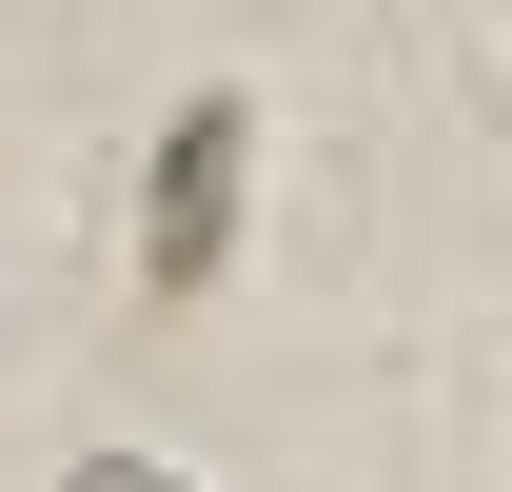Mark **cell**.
Instances as JSON below:
<instances>
[{
	"label": "cell",
	"mask_w": 512,
	"mask_h": 492,
	"mask_svg": "<svg viewBox=\"0 0 512 492\" xmlns=\"http://www.w3.org/2000/svg\"><path fill=\"white\" fill-rule=\"evenodd\" d=\"M237 178H256V119H237V99H178L158 197H138V276H158V296H197V276L237 256Z\"/></svg>",
	"instance_id": "cell-1"
},
{
	"label": "cell",
	"mask_w": 512,
	"mask_h": 492,
	"mask_svg": "<svg viewBox=\"0 0 512 492\" xmlns=\"http://www.w3.org/2000/svg\"><path fill=\"white\" fill-rule=\"evenodd\" d=\"M79 492H197V473H158V453H79Z\"/></svg>",
	"instance_id": "cell-2"
}]
</instances>
